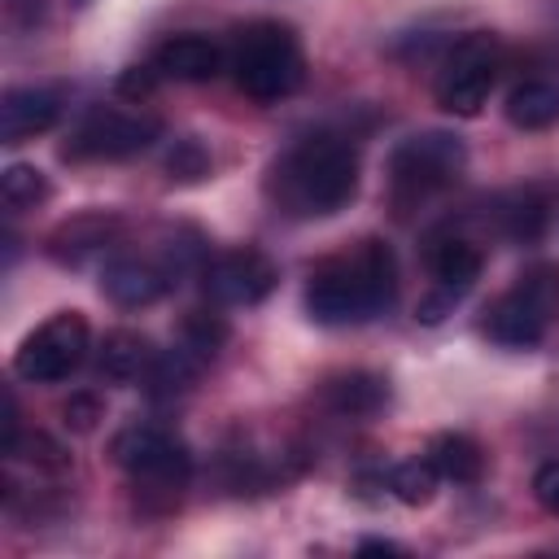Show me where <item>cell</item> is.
I'll list each match as a JSON object with an SVG mask.
<instances>
[{
	"instance_id": "obj_24",
	"label": "cell",
	"mask_w": 559,
	"mask_h": 559,
	"mask_svg": "<svg viewBox=\"0 0 559 559\" xmlns=\"http://www.w3.org/2000/svg\"><path fill=\"white\" fill-rule=\"evenodd\" d=\"M227 345V319L214 310H192L183 319V349L197 354L201 362H210L218 349Z\"/></svg>"
},
{
	"instance_id": "obj_10",
	"label": "cell",
	"mask_w": 559,
	"mask_h": 559,
	"mask_svg": "<svg viewBox=\"0 0 559 559\" xmlns=\"http://www.w3.org/2000/svg\"><path fill=\"white\" fill-rule=\"evenodd\" d=\"M275 262L258 249H231L201 266V288L218 306H258L275 288Z\"/></svg>"
},
{
	"instance_id": "obj_17",
	"label": "cell",
	"mask_w": 559,
	"mask_h": 559,
	"mask_svg": "<svg viewBox=\"0 0 559 559\" xmlns=\"http://www.w3.org/2000/svg\"><path fill=\"white\" fill-rule=\"evenodd\" d=\"M507 118L520 131H546V127H555L559 122V83L546 79V74L520 79L507 92Z\"/></svg>"
},
{
	"instance_id": "obj_27",
	"label": "cell",
	"mask_w": 559,
	"mask_h": 559,
	"mask_svg": "<svg viewBox=\"0 0 559 559\" xmlns=\"http://www.w3.org/2000/svg\"><path fill=\"white\" fill-rule=\"evenodd\" d=\"M533 493H537V502H542L550 515H559V459H550V463L537 467V476H533Z\"/></svg>"
},
{
	"instance_id": "obj_7",
	"label": "cell",
	"mask_w": 559,
	"mask_h": 559,
	"mask_svg": "<svg viewBox=\"0 0 559 559\" xmlns=\"http://www.w3.org/2000/svg\"><path fill=\"white\" fill-rule=\"evenodd\" d=\"M87 319L79 310H61L52 319H44L22 345H17V358H13V371L31 384H57L66 376H74L87 358Z\"/></svg>"
},
{
	"instance_id": "obj_8",
	"label": "cell",
	"mask_w": 559,
	"mask_h": 559,
	"mask_svg": "<svg viewBox=\"0 0 559 559\" xmlns=\"http://www.w3.org/2000/svg\"><path fill=\"white\" fill-rule=\"evenodd\" d=\"M114 463L135 480V485H157V489H179L192 472V454L183 437L157 424H127L109 441Z\"/></svg>"
},
{
	"instance_id": "obj_22",
	"label": "cell",
	"mask_w": 559,
	"mask_h": 559,
	"mask_svg": "<svg viewBox=\"0 0 559 559\" xmlns=\"http://www.w3.org/2000/svg\"><path fill=\"white\" fill-rule=\"evenodd\" d=\"M498 223H502V231L511 236V240H537L542 236V227H546V201L537 197V192H515L507 205H502V214H498Z\"/></svg>"
},
{
	"instance_id": "obj_29",
	"label": "cell",
	"mask_w": 559,
	"mask_h": 559,
	"mask_svg": "<svg viewBox=\"0 0 559 559\" xmlns=\"http://www.w3.org/2000/svg\"><path fill=\"white\" fill-rule=\"evenodd\" d=\"M358 555H402V546H397V542H380V537H371V542L358 546Z\"/></svg>"
},
{
	"instance_id": "obj_28",
	"label": "cell",
	"mask_w": 559,
	"mask_h": 559,
	"mask_svg": "<svg viewBox=\"0 0 559 559\" xmlns=\"http://www.w3.org/2000/svg\"><path fill=\"white\" fill-rule=\"evenodd\" d=\"M153 79H157V70H148V66H131L122 79H118V87L127 92V96H144V92H153Z\"/></svg>"
},
{
	"instance_id": "obj_25",
	"label": "cell",
	"mask_w": 559,
	"mask_h": 559,
	"mask_svg": "<svg viewBox=\"0 0 559 559\" xmlns=\"http://www.w3.org/2000/svg\"><path fill=\"white\" fill-rule=\"evenodd\" d=\"M166 170H170V179H179V183H197L201 175H210V153H205L197 140H179V144L166 153Z\"/></svg>"
},
{
	"instance_id": "obj_9",
	"label": "cell",
	"mask_w": 559,
	"mask_h": 559,
	"mask_svg": "<svg viewBox=\"0 0 559 559\" xmlns=\"http://www.w3.org/2000/svg\"><path fill=\"white\" fill-rule=\"evenodd\" d=\"M162 135V118L140 109H92L61 148L66 162H122L144 153Z\"/></svg>"
},
{
	"instance_id": "obj_23",
	"label": "cell",
	"mask_w": 559,
	"mask_h": 559,
	"mask_svg": "<svg viewBox=\"0 0 559 559\" xmlns=\"http://www.w3.org/2000/svg\"><path fill=\"white\" fill-rule=\"evenodd\" d=\"M0 201H4L9 210H31V205L48 201V179H44V170L22 166V162L4 166V175H0Z\"/></svg>"
},
{
	"instance_id": "obj_13",
	"label": "cell",
	"mask_w": 559,
	"mask_h": 559,
	"mask_svg": "<svg viewBox=\"0 0 559 559\" xmlns=\"http://www.w3.org/2000/svg\"><path fill=\"white\" fill-rule=\"evenodd\" d=\"M166 288H170V271L153 266V262H140V258H114L100 271V293L114 306H127V310L153 306Z\"/></svg>"
},
{
	"instance_id": "obj_6",
	"label": "cell",
	"mask_w": 559,
	"mask_h": 559,
	"mask_svg": "<svg viewBox=\"0 0 559 559\" xmlns=\"http://www.w3.org/2000/svg\"><path fill=\"white\" fill-rule=\"evenodd\" d=\"M467 166V148L450 131H419L389 153V183L397 197H428L450 188Z\"/></svg>"
},
{
	"instance_id": "obj_11",
	"label": "cell",
	"mask_w": 559,
	"mask_h": 559,
	"mask_svg": "<svg viewBox=\"0 0 559 559\" xmlns=\"http://www.w3.org/2000/svg\"><path fill=\"white\" fill-rule=\"evenodd\" d=\"M428 266H432L437 288L419 301V314H415V319H424V323H441V319L472 293V284L480 280L485 258H480V249H476L472 240H463V236H445V240H437V245L428 249Z\"/></svg>"
},
{
	"instance_id": "obj_18",
	"label": "cell",
	"mask_w": 559,
	"mask_h": 559,
	"mask_svg": "<svg viewBox=\"0 0 559 559\" xmlns=\"http://www.w3.org/2000/svg\"><path fill=\"white\" fill-rule=\"evenodd\" d=\"M114 231H118L114 218H105V214H83V218L61 223V227L48 236V253H52L57 262L79 266V262H87L92 253H100V249L109 245Z\"/></svg>"
},
{
	"instance_id": "obj_20",
	"label": "cell",
	"mask_w": 559,
	"mask_h": 559,
	"mask_svg": "<svg viewBox=\"0 0 559 559\" xmlns=\"http://www.w3.org/2000/svg\"><path fill=\"white\" fill-rule=\"evenodd\" d=\"M197 371H201V358L179 345V349L157 354V358L148 362V371H144L140 384H144L148 397H175V393H188V389H192Z\"/></svg>"
},
{
	"instance_id": "obj_2",
	"label": "cell",
	"mask_w": 559,
	"mask_h": 559,
	"mask_svg": "<svg viewBox=\"0 0 559 559\" xmlns=\"http://www.w3.org/2000/svg\"><path fill=\"white\" fill-rule=\"evenodd\" d=\"M397 297V262L384 240H362L354 253L323 258L306 280V310L314 323L349 328L384 314Z\"/></svg>"
},
{
	"instance_id": "obj_1",
	"label": "cell",
	"mask_w": 559,
	"mask_h": 559,
	"mask_svg": "<svg viewBox=\"0 0 559 559\" xmlns=\"http://www.w3.org/2000/svg\"><path fill=\"white\" fill-rule=\"evenodd\" d=\"M358 192V157L341 135H306L266 170V197L288 218H332Z\"/></svg>"
},
{
	"instance_id": "obj_4",
	"label": "cell",
	"mask_w": 559,
	"mask_h": 559,
	"mask_svg": "<svg viewBox=\"0 0 559 559\" xmlns=\"http://www.w3.org/2000/svg\"><path fill=\"white\" fill-rule=\"evenodd\" d=\"M498 66H502V48H498V35L489 31H472L463 35L445 61H441V74H437V105L454 118H476L493 92V79H498Z\"/></svg>"
},
{
	"instance_id": "obj_14",
	"label": "cell",
	"mask_w": 559,
	"mask_h": 559,
	"mask_svg": "<svg viewBox=\"0 0 559 559\" xmlns=\"http://www.w3.org/2000/svg\"><path fill=\"white\" fill-rule=\"evenodd\" d=\"M153 70L166 79H179V83H205L223 70V48L205 35H170L157 48Z\"/></svg>"
},
{
	"instance_id": "obj_21",
	"label": "cell",
	"mask_w": 559,
	"mask_h": 559,
	"mask_svg": "<svg viewBox=\"0 0 559 559\" xmlns=\"http://www.w3.org/2000/svg\"><path fill=\"white\" fill-rule=\"evenodd\" d=\"M437 485H441V472L432 467L428 454H424V459H406V463H397V467L389 472V489H393V498L406 502V507H428L432 493H437Z\"/></svg>"
},
{
	"instance_id": "obj_5",
	"label": "cell",
	"mask_w": 559,
	"mask_h": 559,
	"mask_svg": "<svg viewBox=\"0 0 559 559\" xmlns=\"http://www.w3.org/2000/svg\"><path fill=\"white\" fill-rule=\"evenodd\" d=\"M555 306H559V280L546 266L528 271L515 288H507L485 310V332H489V341H498L507 349H533L546 336Z\"/></svg>"
},
{
	"instance_id": "obj_16",
	"label": "cell",
	"mask_w": 559,
	"mask_h": 559,
	"mask_svg": "<svg viewBox=\"0 0 559 559\" xmlns=\"http://www.w3.org/2000/svg\"><path fill=\"white\" fill-rule=\"evenodd\" d=\"M153 358L157 354H153L148 336L127 332V328H114V332H105V341L96 349V371L105 380H114V384H131V380H144V371H148Z\"/></svg>"
},
{
	"instance_id": "obj_19",
	"label": "cell",
	"mask_w": 559,
	"mask_h": 559,
	"mask_svg": "<svg viewBox=\"0 0 559 559\" xmlns=\"http://www.w3.org/2000/svg\"><path fill=\"white\" fill-rule=\"evenodd\" d=\"M428 459L441 472V480H454V485H476L485 476V450L467 432H437L428 441Z\"/></svg>"
},
{
	"instance_id": "obj_3",
	"label": "cell",
	"mask_w": 559,
	"mask_h": 559,
	"mask_svg": "<svg viewBox=\"0 0 559 559\" xmlns=\"http://www.w3.org/2000/svg\"><path fill=\"white\" fill-rule=\"evenodd\" d=\"M231 74L236 87L249 100H284L301 87L306 79V57L301 44L293 35V26L284 22H249L236 35L231 48Z\"/></svg>"
},
{
	"instance_id": "obj_15",
	"label": "cell",
	"mask_w": 559,
	"mask_h": 559,
	"mask_svg": "<svg viewBox=\"0 0 559 559\" xmlns=\"http://www.w3.org/2000/svg\"><path fill=\"white\" fill-rule=\"evenodd\" d=\"M323 406L341 419H367L389 402V380L376 371H345L323 384Z\"/></svg>"
},
{
	"instance_id": "obj_12",
	"label": "cell",
	"mask_w": 559,
	"mask_h": 559,
	"mask_svg": "<svg viewBox=\"0 0 559 559\" xmlns=\"http://www.w3.org/2000/svg\"><path fill=\"white\" fill-rule=\"evenodd\" d=\"M61 118V100L48 87H9L0 100V140L22 144L44 131H52Z\"/></svg>"
},
{
	"instance_id": "obj_26",
	"label": "cell",
	"mask_w": 559,
	"mask_h": 559,
	"mask_svg": "<svg viewBox=\"0 0 559 559\" xmlns=\"http://www.w3.org/2000/svg\"><path fill=\"white\" fill-rule=\"evenodd\" d=\"M100 415H105V406H100L96 393H74V397L61 406V419H66L70 432H92V428L100 424Z\"/></svg>"
}]
</instances>
